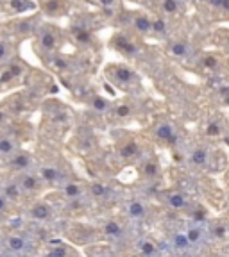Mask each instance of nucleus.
Listing matches in <instances>:
<instances>
[{
    "label": "nucleus",
    "mask_w": 229,
    "mask_h": 257,
    "mask_svg": "<svg viewBox=\"0 0 229 257\" xmlns=\"http://www.w3.org/2000/svg\"><path fill=\"white\" fill-rule=\"evenodd\" d=\"M15 186L18 188V191L22 193V197H36L40 198V195L43 193V189L47 186L43 184V181L40 179V175L36 173V170L32 172H24V173H16Z\"/></svg>",
    "instance_id": "1"
},
{
    "label": "nucleus",
    "mask_w": 229,
    "mask_h": 257,
    "mask_svg": "<svg viewBox=\"0 0 229 257\" xmlns=\"http://www.w3.org/2000/svg\"><path fill=\"white\" fill-rule=\"evenodd\" d=\"M2 246L13 257H27L34 250V243L29 239L25 234L20 232H9L2 237Z\"/></svg>",
    "instance_id": "2"
},
{
    "label": "nucleus",
    "mask_w": 229,
    "mask_h": 257,
    "mask_svg": "<svg viewBox=\"0 0 229 257\" xmlns=\"http://www.w3.org/2000/svg\"><path fill=\"white\" fill-rule=\"evenodd\" d=\"M56 214V209L50 202L43 200V198H34L31 204L25 209V216L31 221H36V223H47L50 221Z\"/></svg>",
    "instance_id": "3"
},
{
    "label": "nucleus",
    "mask_w": 229,
    "mask_h": 257,
    "mask_svg": "<svg viewBox=\"0 0 229 257\" xmlns=\"http://www.w3.org/2000/svg\"><path fill=\"white\" fill-rule=\"evenodd\" d=\"M99 232L102 234V237H106L111 243H127L129 237V229L122 223L117 218H108V220L102 221Z\"/></svg>",
    "instance_id": "4"
},
{
    "label": "nucleus",
    "mask_w": 229,
    "mask_h": 257,
    "mask_svg": "<svg viewBox=\"0 0 229 257\" xmlns=\"http://www.w3.org/2000/svg\"><path fill=\"white\" fill-rule=\"evenodd\" d=\"M40 257H81L72 245L64 241H48V245L41 250Z\"/></svg>",
    "instance_id": "5"
},
{
    "label": "nucleus",
    "mask_w": 229,
    "mask_h": 257,
    "mask_svg": "<svg viewBox=\"0 0 229 257\" xmlns=\"http://www.w3.org/2000/svg\"><path fill=\"white\" fill-rule=\"evenodd\" d=\"M108 73H109V77L115 80V84L124 86V88L138 82L136 73L131 68H127V66H124V64H115V66H111V68L108 70Z\"/></svg>",
    "instance_id": "6"
},
{
    "label": "nucleus",
    "mask_w": 229,
    "mask_h": 257,
    "mask_svg": "<svg viewBox=\"0 0 229 257\" xmlns=\"http://www.w3.org/2000/svg\"><path fill=\"white\" fill-rule=\"evenodd\" d=\"M125 216L133 221H143L149 216V205L145 204L140 198H131V200L125 202Z\"/></svg>",
    "instance_id": "7"
},
{
    "label": "nucleus",
    "mask_w": 229,
    "mask_h": 257,
    "mask_svg": "<svg viewBox=\"0 0 229 257\" xmlns=\"http://www.w3.org/2000/svg\"><path fill=\"white\" fill-rule=\"evenodd\" d=\"M163 202L174 211H188L192 207V200L181 191H167L163 195Z\"/></svg>",
    "instance_id": "8"
},
{
    "label": "nucleus",
    "mask_w": 229,
    "mask_h": 257,
    "mask_svg": "<svg viewBox=\"0 0 229 257\" xmlns=\"http://www.w3.org/2000/svg\"><path fill=\"white\" fill-rule=\"evenodd\" d=\"M9 168L16 173H24V172H32L34 168V161L29 156L27 152H16L9 157Z\"/></svg>",
    "instance_id": "9"
},
{
    "label": "nucleus",
    "mask_w": 229,
    "mask_h": 257,
    "mask_svg": "<svg viewBox=\"0 0 229 257\" xmlns=\"http://www.w3.org/2000/svg\"><path fill=\"white\" fill-rule=\"evenodd\" d=\"M185 234L186 237H188L190 245H192V248H199V246H204L206 243H208V230H204L201 227V225H190V227H186L185 229Z\"/></svg>",
    "instance_id": "10"
},
{
    "label": "nucleus",
    "mask_w": 229,
    "mask_h": 257,
    "mask_svg": "<svg viewBox=\"0 0 229 257\" xmlns=\"http://www.w3.org/2000/svg\"><path fill=\"white\" fill-rule=\"evenodd\" d=\"M136 252L140 257H160L161 248L152 237H141L136 243Z\"/></svg>",
    "instance_id": "11"
},
{
    "label": "nucleus",
    "mask_w": 229,
    "mask_h": 257,
    "mask_svg": "<svg viewBox=\"0 0 229 257\" xmlns=\"http://www.w3.org/2000/svg\"><path fill=\"white\" fill-rule=\"evenodd\" d=\"M188 163L193 168H204L209 163V150L206 147H195L188 154Z\"/></svg>",
    "instance_id": "12"
},
{
    "label": "nucleus",
    "mask_w": 229,
    "mask_h": 257,
    "mask_svg": "<svg viewBox=\"0 0 229 257\" xmlns=\"http://www.w3.org/2000/svg\"><path fill=\"white\" fill-rule=\"evenodd\" d=\"M111 43H113V47L117 48L118 52L125 54V56H134V54L138 52L136 43H133L127 36H122V34H118V36L113 38Z\"/></svg>",
    "instance_id": "13"
},
{
    "label": "nucleus",
    "mask_w": 229,
    "mask_h": 257,
    "mask_svg": "<svg viewBox=\"0 0 229 257\" xmlns=\"http://www.w3.org/2000/svg\"><path fill=\"white\" fill-rule=\"evenodd\" d=\"M170 246L179 253H185L192 250V245H190L185 230H176V232L172 234V237H170Z\"/></svg>",
    "instance_id": "14"
},
{
    "label": "nucleus",
    "mask_w": 229,
    "mask_h": 257,
    "mask_svg": "<svg viewBox=\"0 0 229 257\" xmlns=\"http://www.w3.org/2000/svg\"><path fill=\"white\" fill-rule=\"evenodd\" d=\"M156 136L160 138L161 141H165L169 145H174L177 140V134H176V128L172 127L170 123H160L156 127Z\"/></svg>",
    "instance_id": "15"
},
{
    "label": "nucleus",
    "mask_w": 229,
    "mask_h": 257,
    "mask_svg": "<svg viewBox=\"0 0 229 257\" xmlns=\"http://www.w3.org/2000/svg\"><path fill=\"white\" fill-rule=\"evenodd\" d=\"M88 195L92 197V200L95 202H104L109 197V188L101 182H95V184L88 186Z\"/></svg>",
    "instance_id": "16"
},
{
    "label": "nucleus",
    "mask_w": 229,
    "mask_h": 257,
    "mask_svg": "<svg viewBox=\"0 0 229 257\" xmlns=\"http://www.w3.org/2000/svg\"><path fill=\"white\" fill-rule=\"evenodd\" d=\"M18 152V145L11 136H0V156L2 157H11L13 154Z\"/></svg>",
    "instance_id": "17"
},
{
    "label": "nucleus",
    "mask_w": 229,
    "mask_h": 257,
    "mask_svg": "<svg viewBox=\"0 0 229 257\" xmlns=\"http://www.w3.org/2000/svg\"><path fill=\"white\" fill-rule=\"evenodd\" d=\"M160 172H161V168H160V163H158V159H147L143 163V166H141V175L145 177V179H156V177H160Z\"/></svg>",
    "instance_id": "18"
},
{
    "label": "nucleus",
    "mask_w": 229,
    "mask_h": 257,
    "mask_svg": "<svg viewBox=\"0 0 229 257\" xmlns=\"http://www.w3.org/2000/svg\"><path fill=\"white\" fill-rule=\"evenodd\" d=\"M57 45V38L56 34H54L52 31H45L41 32L40 36V47L43 48V50H47V52H50V50H54Z\"/></svg>",
    "instance_id": "19"
},
{
    "label": "nucleus",
    "mask_w": 229,
    "mask_h": 257,
    "mask_svg": "<svg viewBox=\"0 0 229 257\" xmlns=\"http://www.w3.org/2000/svg\"><path fill=\"white\" fill-rule=\"evenodd\" d=\"M140 154V147L134 141H127L120 147V157L122 159H134Z\"/></svg>",
    "instance_id": "20"
},
{
    "label": "nucleus",
    "mask_w": 229,
    "mask_h": 257,
    "mask_svg": "<svg viewBox=\"0 0 229 257\" xmlns=\"http://www.w3.org/2000/svg\"><path fill=\"white\" fill-rule=\"evenodd\" d=\"M134 29H136L140 34H147V32L152 31V20H150L149 16L138 15L136 18H134Z\"/></svg>",
    "instance_id": "21"
},
{
    "label": "nucleus",
    "mask_w": 229,
    "mask_h": 257,
    "mask_svg": "<svg viewBox=\"0 0 229 257\" xmlns=\"http://www.w3.org/2000/svg\"><path fill=\"white\" fill-rule=\"evenodd\" d=\"M11 207H13V202L8 198L2 189H0V221H4L6 218H9V213H11Z\"/></svg>",
    "instance_id": "22"
},
{
    "label": "nucleus",
    "mask_w": 229,
    "mask_h": 257,
    "mask_svg": "<svg viewBox=\"0 0 229 257\" xmlns=\"http://www.w3.org/2000/svg\"><path fill=\"white\" fill-rule=\"evenodd\" d=\"M92 105H93V109H95V111L106 112L109 109V100H108V98H104V96H101V95H95L92 98Z\"/></svg>",
    "instance_id": "23"
},
{
    "label": "nucleus",
    "mask_w": 229,
    "mask_h": 257,
    "mask_svg": "<svg viewBox=\"0 0 229 257\" xmlns=\"http://www.w3.org/2000/svg\"><path fill=\"white\" fill-rule=\"evenodd\" d=\"M170 52H172L174 57H185L186 54H188V45H186L185 41H176V43H172V47H170Z\"/></svg>",
    "instance_id": "24"
},
{
    "label": "nucleus",
    "mask_w": 229,
    "mask_h": 257,
    "mask_svg": "<svg viewBox=\"0 0 229 257\" xmlns=\"http://www.w3.org/2000/svg\"><path fill=\"white\" fill-rule=\"evenodd\" d=\"M204 133H206V136L208 138H218L222 134V125H220V121H209L208 125H206V128H204Z\"/></svg>",
    "instance_id": "25"
},
{
    "label": "nucleus",
    "mask_w": 229,
    "mask_h": 257,
    "mask_svg": "<svg viewBox=\"0 0 229 257\" xmlns=\"http://www.w3.org/2000/svg\"><path fill=\"white\" fill-rule=\"evenodd\" d=\"M22 73V68L20 66H16V64H11V66H8V70H6L4 73H2V82H9L11 79H15V77H18Z\"/></svg>",
    "instance_id": "26"
},
{
    "label": "nucleus",
    "mask_w": 229,
    "mask_h": 257,
    "mask_svg": "<svg viewBox=\"0 0 229 257\" xmlns=\"http://www.w3.org/2000/svg\"><path fill=\"white\" fill-rule=\"evenodd\" d=\"M115 114H117L118 118H127L133 114V107L129 104H118L117 107H115Z\"/></svg>",
    "instance_id": "27"
},
{
    "label": "nucleus",
    "mask_w": 229,
    "mask_h": 257,
    "mask_svg": "<svg viewBox=\"0 0 229 257\" xmlns=\"http://www.w3.org/2000/svg\"><path fill=\"white\" fill-rule=\"evenodd\" d=\"M73 34H75V40L79 43H90V32L86 29H73Z\"/></svg>",
    "instance_id": "28"
},
{
    "label": "nucleus",
    "mask_w": 229,
    "mask_h": 257,
    "mask_svg": "<svg viewBox=\"0 0 229 257\" xmlns=\"http://www.w3.org/2000/svg\"><path fill=\"white\" fill-rule=\"evenodd\" d=\"M177 0H163V11L169 13V15H174L177 11Z\"/></svg>",
    "instance_id": "29"
},
{
    "label": "nucleus",
    "mask_w": 229,
    "mask_h": 257,
    "mask_svg": "<svg viewBox=\"0 0 229 257\" xmlns=\"http://www.w3.org/2000/svg\"><path fill=\"white\" fill-rule=\"evenodd\" d=\"M152 31L158 32V34H163V32L167 31V24L163 18H156V20H152Z\"/></svg>",
    "instance_id": "30"
},
{
    "label": "nucleus",
    "mask_w": 229,
    "mask_h": 257,
    "mask_svg": "<svg viewBox=\"0 0 229 257\" xmlns=\"http://www.w3.org/2000/svg\"><path fill=\"white\" fill-rule=\"evenodd\" d=\"M9 54H11V50H9L8 41H0V63L8 61L9 59Z\"/></svg>",
    "instance_id": "31"
},
{
    "label": "nucleus",
    "mask_w": 229,
    "mask_h": 257,
    "mask_svg": "<svg viewBox=\"0 0 229 257\" xmlns=\"http://www.w3.org/2000/svg\"><path fill=\"white\" fill-rule=\"evenodd\" d=\"M202 64H204L208 70H215L217 68V64H218V59L215 56H204L202 57Z\"/></svg>",
    "instance_id": "32"
},
{
    "label": "nucleus",
    "mask_w": 229,
    "mask_h": 257,
    "mask_svg": "<svg viewBox=\"0 0 229 257\" xmlns=\"http://www.w3.org/2000/svg\"><path fill=\"white\" fill-rule=\"evenodd\" d=\"M31 24H29V22H22V24H18V31H24V32H27V31H31Z\"/></svg>",
    "instance_id": "33"
},
{
    "label": "nucleus",
    "mask_w": 229,
    "mask_h": 257,
    "mask_svg": "<svg viewBox=\"0 0 229 257\" xmlns=\"http://www.w3.org/2000/svg\"><path fill=\"white\" fill-rule=\"evenodd\" d=\"M101 4L104 6V8H113V4H115V0H101Z\"/></svg>",
    "instance_id": "34"
},
{
    "label": "nucleus",
    "mask_w": 229,
    "mask_h": 257,
    "mask_svg": "<svg viewBox=\"0 0 229 257\" xmlns=\"http://www.w3.org/2000/svg\"><path fill=\"white\" fill-rule=\"evenodd\" d=\"M6 120H8V112H6V111H2V109H0V125L4 123Z\"/></svg>",
    "instance_id": "35"
},
{
    "label": "nucleus",
    "mask_w": 229,
    "mask_h": 257,
    "mask_svg": "<svg viewBox=\"0 0 229 257\" xmlns=\"http://www.w3.org/2000/svg\"><path fill=\"white\" fill-rule=\"evenodd\" d=\"M104 15L111 18V16H115V11H113V8H104Z\"/></svg>",
    "instance_id": "36"
},
{
    "label": "nucleus",
    "mask_w": 229,
    "mask_h": 257,
    "mask_svg": "<svg viewBox=\"0 0 229 257\" xmlns=\"http://www.w3.org/2000/svg\"><path fill=\"white\" fill-rule=\"evenodd\" d=\"M206 257H227V255H224L222 252H209Z\"/></svg>",
    "instance_id": "37"
},
{
    "label": "nucleus",
    "mask_w": 229,
    "mask_h": 257,
    "mask_svg": "<svg viewBox=\"0 0 229 257\" xmlns=\"http://www.w3.org/2000/svg\"><path fill=\"white\" fill-rule=\"evenodd\" d=\"M222 2H224V0H209V4H211V6H215V8H220V6H222Z\"/></svg>",
    "instance_id": "38"
},
{
    "label": "nucleus",
    "mask_w": 229,
    "mask_h": 257,
    "mask_svg": "<svg viewBox=\"0 0 229 257\" xmlns=\"http://www.w3.org/2000/svg\"><path fill=\"white\" fill-rule=\"evenodd\" d=\"M220 9H224V11H229V0H224V2H222Z\"/></svg>",
    "instance_id": "39"
},
{
    "label": "nucleus",
    "mask_w": 229,
    "mask_h": 257,
    "mask_svg": "<svg viewBox=\"0 0 229 257\" xmlns=\"http://www.w3.org/2000/svg\"><path fill=\"white\" fill-rule=\"evenodd\" d=\"M4 252V246H2V237H0V253Z\"/></svg>",
    "instance_id": "40"
}]
</instances>
